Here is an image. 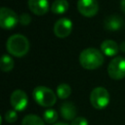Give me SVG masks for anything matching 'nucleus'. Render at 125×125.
<instances>
[{
	"label": "nucleus",
	"instance_id": "13",
	"mask_svg": "<svg viewBox=\"0 0 125 125\" xmlns=\"http://www.w3.org/2000/svg\"><path fill=\"white\" fill-rule=\"evenodd\" d=\"M101 50H102V53L104 55L108 56V57H112L118 53L119 46L115 41L110 40V39H105L101 44Z\"/></svg>",
	"mask_w": 125,
	"mask_h": 125
},
{
	"label": "nucleus",
	"instance_id": "1",
	"mask_svg": "<svg viewBox=\"0 0 125 125\" xmlns=\"http://www.w3.org/2000/svg\"><path fill=\"white\" fill-rule=\"evenodd\" d=\"M104 55L96 48H86L79 55V62L86 69H96L104 62Z\"/></svg>",
	"mask_w": 125,
	"mask_h": 125
},
{
	"label": "nucleus",
	"instance_id": "3",
	"mask_svg": "<svg viewBox=\"0 0 125 125\" xmlns=\"http://www.w3.org/2000/svg\"><path fill=\"white\" fill-rule=\"evenodd\" d=\"M34 101L45 107H50L54 105L57 102V96L53 90L45 86H37L32 92Z\"/></svg>",
	"mask_w": 125,
	"mask_h": 125
},
{
	"label": "nucleus",
	"instance_id": "20",
	"mask_svg": "<svg viewBox=\"0 0 125 125\" xmlns=\"http://www.w3.org/2000/svg\"><path fill=\"white\" fill-rule=\"evenodd\" d=\"M31 21V17L27 13H22L19 17V22L22 25H28Z\"/></svg>",
	"mask_w": 125,
	"mask_h": 125
},
{
	"label": "nucleus",
	"instance_id": "23",
	"mask_svg": "<svg viewBox=\"0 0 125 125\" xmlns=\"http://www.w3.org/2000/svg\"><path fill=\"white\" fill-rule=\"evenodd\" d=\"M119 47H120V49H121V51H123V52H125V42H122V43H121V45H120Z\"/></svg>",
	"mask_w": 125,
	"mask_h": 125
},
{
	"label": "nucleus",
	"instance_id": "24",
	"mask_svg": "<svg viewBox=\"0 0 125 125\" xmlns=\"http://www.w3.org/2000/svg\"><path fill=\"white\" fill-rule=\"evenodd\" d=\"M54 125H68V124H66V123H64V122H59V123H56V124H54Z\"/></svg>",
	"mask_w": 125,
	"mask_h": 125
},
{
	"label": "nucleus",
	"instance_id": "4",
	"mask_svg": "<svg viewBox=\"0 0 125 125\" xmlns=\"http://www.w3.org/2000/svg\"><path fill=\"white\" fill-rule=\"evenodd\" d=\"M90 102L93 107L103 109L109 104V93L104 87H96L92 90L90 95Z\"/></svg>",
	"mask_w": 125,
	"mask_h": 125
},
{
	"label": "nucleus",
	"instance_id": "17",
	"mask_svg": "<svg viewBox=\"0 0 125 125\" xmlns=\"http://www.w3.org/2000/svg\"><path fill=\"white\" fill-rule=\"evenodd\" d=\"M71 94V88L68 84L66 83H61L57 87V96L60 99H66L70 96Z\"/></svg>",
	"mask_w": 125,
	"mask_h": 125
},
{
	"label": "nucleus",
	"instance_id": "14",
	"mask_svg": "<svg viewBox=\"0 0 125 125\" xmlns=\"http://www.w3.org/2000/svg\"><path fill=\"white\" fill-rule=\"evenodd\" d=\"M68 9V2L66 0H55L51 6V11L55 14H63Z\"/></svg>",
	"mask_w": 125,
	"mask_h": 125
},
{
	"label": "nucleus",
	"instance_id": "12",
	"mask_svg": "<svg viewBox=\"0 0 125 125\" xmlns=\"http://www.w3.org/2000/svg\"><path fill=\"white\" fill-rule=\"evenodd\" d=\"M60 111H61V115L65 119V120H73L74 118H76V107L74 105L73 103L71 102H64L61 104L60 107Z\"/></svg>",
	"mask_w": 125,
	"mask_h": 125
},
{
	"label": "nucleus",
	"instance_id": "10",
	"mask_svg": "<svg viewBox=\"0 0 125 125\" xmlns=\"http://www.w3.org/2000/svg\"><path fill=\"white\" fill-rule=\"evenodd\" d=\"M28 8L33 14L43 16L49 10V2L48 0H28Z\"/></svg>",
	"mask_w": 125,
	"mask_h": 125
},
{
	"label": "nucleus",
	"instance_id": "22",
	"mask_svg": "<svg viewBox=\"0 0 125 125\" xmlns=\"http://www.w3.org/2000/svg\"><path fill=\"white\" fill-rule=\"evenodd\" d=\"M120 6H121V10L125 13V0H121L120 1Z\"/></svg>",
	"mask_w": 125,
	"mask_h": 125
},
{
	"label": "nucleus",
	"instance_id": "6",
	"mask_svg": "<svg viewBox=\"0 0 125 125\" xmlns=\"http://www.w3.org/2000/svg\"><path fill=\"white\" fill-rule=\"evenodd\" d=\"M19 22V16L10 8L2 7L0 9V26L4 29H11Z\"/></svg>",
	"mask_w": 125,
	"mask_h": 125
},
{
	"label": "nucleus",
	"instance_id": "18",
	"mask_svg": "<svg viewBox=\"0 0 125 125\" xmlns=\"http://www.w3.org/2000/svg\"><path fill=\"white\" fill-rule=\"evenodd\" d=\"M43 118H44V121L49 123V124H53V123L56 124V121L58 120V113L55 109L49 108V109L44 111Z\"/></svg>",
	"mask_w": 125,
	"mask_h": 125
},
{
	"label": "nucleus",
	"instance_id": "9",
	"mask_svg": "<svg viewBox=\"0 0 125 125\" xmlns=\"http://www.w3.org/2000/svg\"><path fill=\"white\" fill-rule=\"evenodd\" d=\"M10 102L15 110L21 111L27 105V103H28L27 95L22 90H15L11 95Z\"/></svg>",
	"mask_w": 125,
	"mask_h": 125
},
{
	"label": "nucleus",
	"instance_id": "7",
	"mask_svg": "<svg viewBox=\"0 0 125 125\" xmlns=\"http://www.w3.org/2000/svg\"><path fill=\"white\" fill-rule=\"evenodd\" d=\"M77 9L81 15L87 18L94 17L99 10V4L97 0H78Z\"/></svg>",
	"mask_w": 125,
	"mask_h": 125
},
{
	"label": "nucleus",
	"instance_id": "8",
	"mask_svg": "<svg viewBox=\"0 0 125 125\" xmlns=\"http://www.w3.org/2000/svg\"><path fill=\"white\" fill-rule=\"evenodd\" d=\"M53 30L55 35L60 38L67 37L72 30V21L66 18H62L55 22Z\"/></svg>",
	"mask_w": 125,
	"mask_h": 125
},
{
	"label": "nucleus",
	"instance_id": "11",
	"mask_svg": "<svg viewBox=\"0 0 125 125\" xmlns=\"http://www.w3.org/2000/svg\"><path fill=\"white\" fill-rule=\"evenodd\" d=\"M123 25V20L117 15H110L105 18L104 21V26L108 31L119 30Z\"/></svg>",
	"mask_w": 125,
	"mask_h": 125
},
{
	"label": "nucleus",
	"instance_id": "16",
	"mask_svg": "<svg viewBox=\"0 0 125 125\" xmlns=\"http://www.w3.org/2000/svg\"><path fill=\"white\" fill-rule=\"evenodd\" d=\"M21 125H45V123L39 116L34 114H28L23 117Z\"/></svg>",
	"mask_w": 125,
	"mask_h": 125
},
{
	"label": "nucleus",
	"instance_id": "5",
	"mask_svg": "<svg viewBox=\"0 0 125 125\" xmlns=\"http://www.w3.org/2000/svg\"><path fill=\"white\" fill-rule=\"evenodd\" d=\"M107 73L114 80L123 79L125 77V58L118 56L112 59L108 63Z\"/></svg>",
	"mask_w": 125,
	"mask_h": 125
},
{
	"label": "nucleus",
	"instance_id": "21",
	"mask_svg": "<svg viewBox=\"0 0 125 125\" xmlns=\"http://www.w3.org/2000/svg\"><path fill=\"white\" fill-rule=\"evenodd\" d=\"M70 125H88V120L86 118H84V117L79 116V117L74 118L71 121Z\"/></svg>",
	"mask_w": 125,
	"mask_h": 125
},
{
	"label": "nucleus",
	"instance_id": "15",
	"mask_svg": "<svg viewBox=\"0 0 125 125\" xmlns=\"http://www.w3.org/2000/svg\"><path fill=\"white\" fill-rule=\"evenodd\" d=\"M1 70L4 72H9L14 68V60L7 54H3L0 62Z\"/></svg>",
	"mask_w": 125,
	"mask_h": 125
},
{
	"label": "nucleus",
	"instance_id": "19",
	"mask_svg": "<svg viewBox=\"0 0 125 125\" xmlns=\"http://www.w3.org/2000/svg\"><path fill=\"white\" fill-rule=\"evenodd\" d=\"M18 118L16 110H8L5 113V120L9 123H14Z\"/></svg>",
	"mask_w": 125,
	"mask_h": 125
},
{
	"label": "nucleus",
	"instance_id": "2",
	"mask_svg": "<svg viewBox=\"0 0 125 125\" xmlns=\"http://www.w3.org/2000/svg\"><path fill=\"white\" fill-rule=\"evenodd\" d=\"M6 49L11 55L21 58L27 54L29 50V42L25 36L21 34H14L8 38Z\"/></svg>",
	"mask_w": 125,
	"mask_h": 125
}]
</instances>
